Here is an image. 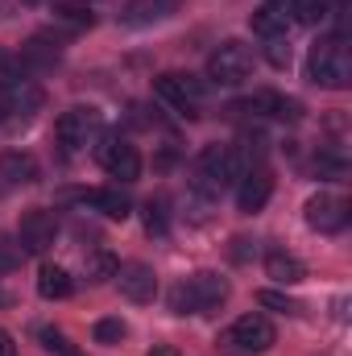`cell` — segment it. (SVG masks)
<instances>
[{
	"label": "cell",
	"instance_id": "1",
	"mask_svg": "<svg viewBox=\"0 0 352 356\" xmlns=\"http://www.w3.org/2000/svg\"><path fill=\"white\" fill-rule=\"evenodd\" d=\"M228 302V282L211 269L191 273L186 282H178L170 290V311L175 315H216Z\"/></svg>",
	"mask_w": 352,
	"mask_h": 356
},
{
	"label": "cell",
	"instance_id": "2",
	"mask_svg": "<svg viewBox=\"0 0 352 356\" xmlns=\"http://www.w3.org/2000/svg\"><path fill=\"white\" fill-rule=\"evenodd\" d=\"M307 79L319 83V88H332V91H344L352 79V63H349V50L340 38H323L311 46V58H307Z\"/></svg>",
	"mask_w": 352,
	"mask_h": 356
},
{
	"label": "cell",
	"instance_id": "3",
	"mask_svg": "<svg viewBox=\"0 0 352 356\" xmlns=\"http://www.w3.org/2000/svg\"><path fill=\"white\" fill-rule=\"evenodd\" d=\"M237 178H241V154L232 145H220L216 141V145H203L199 149V158H195V182H199V191L216 195V191H224Z\"/></svg>",
	"mask_w": 352,
	"mask_h": 356
},
{
	"label": "cell",
	"instance_id": "4",
	"mask_svg": "<svg viewBox=\"0 0 352 356\" xmlns=\"http://www.w3.org/2000/svg\"><path fill=\"white\" fill-rule=\"evenodd\" d=\"M95 158H99V166H104L108 175L120 178V182H133V178L141 175V154H137V145H129L120 133H104L99 145H95Z\"/></svg>",
	"mask_w": 352,
	"mask_h": 356
},
{
	"label": "cell",
	"instance_id": "5",
	"mask_svg": "<svg viewBox=\"0 0 352 356\" xmlns=\"http://www.w3.org/2000/svg\"><path fill=\"white\" fill-rule=\"evenodd\" d=\"M249 71H253V50L245 46V42H224L211 58H207V75L216 79V83H241V79H249Z\"/></svg>",
	"mask_w": 352,
	"mask_h": 356
},
{
	"label": "cell",
	"instance_id": "6",
	"mask_svg": "<svg viewBox=\"0 0 352 356\" xmlns=\"http://www.w3.org/2000/svg\"><path fill=\"white\" fill-rule=\"evenodd\" d=\"M273 340H278V332H273V323H269L265 315H241V319L224 332V344L237 348V353H265Z\"/></svg>",
	"mask_w": 352,
	"mask_h": 356
},
{
	"label": "cell",
	"instance_id": "7",
	"mask_svg": "<svg viewBox=\"0 0 352 356\" xmlns=\"http://www.w3.org/2000/svg\"><path fill=\"white\" fill-rule=\"evenodd\" d=\"M303 216H307V224L315 228V232H344V224H349V203L340 199V195H328V191H319V195H311L307 203H303Z\"/></svg>",
	"mask_w": 352,
	"mask_h": 356
},
{
	"label": "cell",
	"instance_id": "8",
	"mask_svg": "<svg viewBox=\"0 0 352 356\" xmlns=\"http://www.w3.org/2000/svg\"><path fill=\"white\" fill-rule=\"evenodd\" d=\"M99 129V112L95 108H67L63 116H58V124H54V137H58V145L63 149H83L88 145V137Z\"/></svg>",
	"mask_w": 352,
	"mask_h": 356
},
{
	"label": "cell",
	"instance_id": "9",
	"mask_svg": "<svg viewBox=\"0 0 352 356\" xmlns=\"http://www.w3.org/2000/svg\"><path fill=\"white\" fill-rule=\"evenodd\" d=\"M54 236H58V224H54V216L42 211V207L25 211L21 224H17V241H21L25 253H46V249L54 245Z\"/></svg>",
	"mask_w": 352,
	"mask_h": 356
},
{
	"label": "cell",
	"instance_id": "10",
	"mask_svg": "<svg viewBox=\"0 0 352 356\" xmlns=\"http://www.w3.org/2000/svg\"><path fill=\"white\" fill-rule=\"evenodd\" d=\"M116 286L129 302H154L158 298V277L145 261H125L116 269Z\"/></svg>",
	"mask_w": 352,
	"mask_h": 356
},
{
	"label": "cell",
	"instance_id": "11",
	"mask_svg": "<svg viewBox=\"0 0 352 356\" xmlns=\"http://www.w3.org/2000/svg\"><path fill=\"white\" fill-rule=\"evenodd\" d=\"M154 91H158V99H166L170 108H178V112H191V104L203 95V83H195L191 75L166 71V75H158V79H154Z\"/></svg>",
	"mask_w": 352,
	"mask_h": 356
},
{
	"label": "cell",
	"instance_id": "12",
	"mask_svg": "<svg viewBox=\"0 0 352 356\" xmlns=\"http://www.w3.org/2000/svg\"><path fill=\"white\" fill-rule=\"evenodd\" d=\"M269 195H273L269 170H249V175H241V186H237V207L245 216H253V211H262L265 203H269Z\"/></svg>",
	"mask_w": 352,
	"mask_h": 356
},
{
	"label": "cell",
	"instance_id": "13",
	"mask_svg": "<svg viewBox=\"0 0 352 356\" xmlns=\"http://www.w3.org/2000/svg\"><path fill=\"white\" fill-rule=\"evenodd\" d=\"M79 203H83V207H95V211L108 216V220H125V216H129V195H125L120 186H95V191H83Z\"/></svg>",
	"mask_w": 352,
	"mask_h": 356
},
{
	"label": "cell",
	"instance_id": "14",
	"mask_svg": "<svg viewBox=\"0 0 352 356\" xmlns=\"http://www.w3.org/2000/svg\"><path fill=\"white\" fill-rule=\"evenodd\" d=\"M0 95H4V108L8 112H21V116H33L38 108H42V88L38 83H29V79H8L4 88H0Z\"/></svg>",
	"mask_w": 352,
	"mask_h": 356
},
{
	"label": "cell",
	"instance_id": "15",
	"mask_svg": "<svg viewBox=\"0 0 352 356\" xmlns=\"http://www.w3.org/2000/svg\"><path fill=\"white\" fill-rule=\"evenodd\" d=\"M290 21H294V17H290V8H282V4H273V0H269V4H262V8H253V17H249L253 33H257V38H265V42H269V38H286Z\"/></svg>",
	"mask_w": 352,
	"mask_h": 356
},
{
	"label": "cell",
	"instance_id": "16",
	"mask_svg": "<svg viewBox=\"0 0 352 356\" xmlns=\"http://www.w3.org/2000/svg\"><path fill=\"white\" fill-rule=\"evenodd\" d=\"M0 178L13 182V186L38 182V158L25 154V149H4V154H0Z\"/></svg>",
	"mask_w": 352,
	"mask_h": 356
},
{
	"label": "cell",
	"instance_id": "17",
	"mask_svg": "<svg viewBox=\"0 0 352 356\" xmlns=\"http://www.w3.org/2000/svg\"><path fill=\"white\" fill-rule=\"evenodd\" d=\"M265 273H269L278 286H298V282L307 277V266H303L294 253H286V249H273V253H265Z\"/></svg>",
	"mask_w": 352,
	"mask_h": 356
},
{
	"label": "cell",
	"instance_id": "18",
	"mask_svg": "<svg viewBox=\"0 0 352 356\" xmlns=\"http://www.w3.org/2000/svg\"><path fill=\"white\" fill-rule=\"evenodd\" d=\"M71 290H75V282H71V273L63 266H42L38 273V294L42 298H71Z\"/></svg>",
	"mask_w": 352,
	"mask_h": 356
},
{
	"label": "cell",
	"instance_id": "19",
	"mask_svg": "<svg viewBox=\"0 0 352 356\" xmlns=\"http://www.w3.org/2000/svg\"><path fill=\"white\" fill-rule=\"evenodd\" d=\"M170 13H175V0H133L129 13H125V21L129 25H150V21H162Z\"/></svg>",
	"mask_w": 352,
	"mask_h": 356
},
{
	"label": "cell",
	"instance_id": "20",
	"mask_svg": "<svg viewBox=\"0 0 352 356\" xmlns=\"http://www.w3.org/2000/svg\"><path fill=\"white\" fill-rule=\"evenodd\" d=\"M290 8H294V17H298L303 25H319V21L336 8V0H290Z\"/></svg>",
	"mask_w": 352,
	"mask_h": 356
},
{
	"label": "cell",
	"instance_id": "21",
	"mask_svg": "<svg viewBox=\"0 0 352 356\" xmlns=\"http://www.w3.org/2000/svg\"><path fill=\"white\" fill-rule=\"evenodd\" d=\"M116 269H120V261H116L108 249H99V253L88 257V277L91 282H108V277H116Z\"/></svg>",
	"mask_w": 352,
	"mask_h": 356
},
{
	"label": "cell",
	"instance_id": "22",
	"mask_svg": "<svg viewBox=\"0 0 352 356\" xmlns=\"http://www.w3.org/2000/svg\"><path fill=\"white\" fill-rule=\"evenodd\" d=\"M125 336H129V323L116 319V315H108V319L95 323V344H120Z\"/></svg>",
	"mask_w": 352,
	"mask_h": 356
},
{
	"label": "cell",
	"instance_id": "23",
	"mask_svg": "<svg viewBox=\"0 0 352 356\" xmlns=\"http://www.w3.org/2000/svg\"><path fill=\"white\" fill-rule=\"evenodd\" d=\"M257 302L269 307V311H282V315H298V311H303V307H298L294 298H286L282 290H262V294H257Z\"/></svg>",
	"mask_w": 352,
	"mask_h": 356
},
{
	"label": "cell",
	"instance_id": "24",
	"mask_svg": "<svg viewBox=\"0 0 352 356\" xmlns=\"http://www.w3.org/2000/svg\"><path fill=\"white\" fill-rule=\"evenodd\" d=\"M265 58H269V67H273V71H286V67H290V46H286V38H269Z\"/></svg>",
	"mask_w": 352,
	"mask_h": 356
},
{
	"label": "cell",
	"instance_id": "25",
	"mask_svg": "<svg viewBox=\"0 0 352 356\" xmlns=\"http://www.w3.org/2000/svg\"><path fill=\"white\" fill-rule=\"evenodd\" d=\"M38 340H42V348H46V353H71V348H67V336H63V332H54V327H42V332H38Z\"/></svg>",
	"mask_w": 352,
	"mask_h": 356
},
{
	"label": "cell",
	"instance_id": "26",
	"mask_svg": "<svg viewBox=\"0 0 352 356\" xmlns=\"http://www.w3.org/2000/svg\"><path fill=\"white\" fill-rule=\"evenodd\" d=\"M145 232H150V236H154V232H158V236L166 232V211H162L158 203H145Z\"/></svg>",
	"mask_w": 352,
	"mask_h": 356
},
{
	"label": "cell",
	"instance_id": "27",
	"mask_svg": "<svg viewBox=\"0 0 352 356\" xmlns=\"http://www.w3.org/2000/svg\"><path fill=\"white\" fill-rule=\"evenodd\" d=\"M17 261H21L17 253H4V249H0V273H8V269L17 266Z\"/></svg>",
	"mask_w": 352,
	"mask_h": 356
},
{
	"label": "cell",
	"instance_id": "28",
	"mask_svg": "<svg viewBox=\"0 0 352 356\" xmlns=\"http://www.w3.org/2000/svg\"><path fill=\"white\" fill-rule=\"evenodd\" d=\"M0 356H17V348H13V336H8V332H0Z\"/></svg>",
	"mask_w": 352,
	"mask_h": 356
},
{
	"label": "cell",
	"instance_id": "29",
	"mask_svg": "<svg viewBox=\"0 0 352 356\" xmlns=\"http://www.w3.org/2000/svg\"><path fill=\"white\" fill-rule=\"evenodd\" d=\"M145 356H178V348H170V344H158V348H150Z\"/></svg>",
	"mask_w": 352,
	"mask_h": 356
},
{
	"label": "cell",
	"instance_id": "30",
	"mask_svg": "<svg viewBox=\"0 0 352 356\" xmlns=\"http://www.w3.org/2000/svg\"><path fill=\"white\" fill-rule=\"evenodd\" d=\"M8 302H13V294H8V290L0 286V307H8Z\"/></svg>",
	"mask_w": 352,
	"mask_h": 356
},
{
	"label": "cell",
	"instance_id": "31",
	"mask_svg": "<svg viewBox=\"0 0 352 356\" xmlns=\"http://www.w3.org/2000/svg\"><path fill=\"white\" fill-rule=\"evenodd\" d=\"M4 116H8V108H4V95H0V120H4Z\"/></svg>",
	"mask_w": 352,
	"mask_h": 356
},
{
	"label": "cell",
	"instance_id": "32",
	"mask_svg": "<svg viewBox=\"0 0 352 356\" xmlns=\"http://www.w3.org/2000/svg\"><path fill=\"white\" fill-rule=\"evenodd\" d=\"M67 356H88V353H67Z\"/></svg>",
	"mask_w": 352,
	"mask_h": 356
},
{
	"label": "cell",
	"instance_id": "33",
	"mask_svg": "<svg viewBox=\"0 0 352 356\" xmlns=\"http://www.w3.org/2000/svg\"><path fill=\"white\" fill-rule=\"evenodd\" d=\"M273 4H282V8H286V0H273Z\"/></svg>",
	"mask_w": 352,
	"mask_h": 356
}]
</instances>
